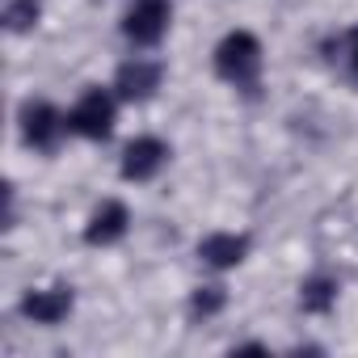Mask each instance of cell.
Wrapping results in <instances>:
<instances>
[{
	"instance_id": "cell-1",
	"label": "cell",
	"mask_w": 358,
	"mask_h": 358,
	"mask_svg": "<svg viewBox=\"0 0 358 358\" xmlns=\"http://www.w3.org/2000/svg\"><path fill=\"white\" fill-rule=\"evenodd\" d=\"M215 72L236 89H253L262 76V43L249 30H232L215 47Z\"/></svg>"
},
{
	"instance_id": "cell-2",
	"label": "cell",
	"mask_w": 358,
	"mask_h": 358,
	"mask_svg": "<svg viewBox=\"0 0 358 358\" xmlns=\"http://www.w3.org/2000/svg\"><path fill=\"white\" fill-rule=\"evenodd\" d=\"M68 131L85 135V139H110V131H114V97L106 89L80 93V101L68 114Z\"/></svg>"
},
{
	"instance_id": "cell-3",
	"label": "cell",
	"mask_w": 358,
	"mask_h": 358,
	"mask_svg": "<svg viewBox=\"0 0 358 358\" xmlns=\"http://www.w3.org/2000/svg\"><path fill=\"white\" fill-rule=\"evenodd\" d=\"M169 17H173L169 0H139V5L127 13V22H122V34H127L135 47H152V43L164 38Z\"/></svg>"
},
{
	"instance_id": "cell-4",
	"label": "cell",
	"mask_w": 358,
	"mask_h": 358,
	"mask_svg": "<svg viewBox=\"0 0 358 358\" xmlns=\"http://www.w3.org/2000/svg\"><path fill=\"white\" fill-rule=\"evenodd\" d=\"M64 127H68V118H64L51 101H26V106H22V135H26L30 148L51 152V148L59 143Z\"/></svg>"
},
{
	"instance_id": "cell-5",
	"label": "cell",
	"mask_w": 358,
	"mask_h": 358,
	"mask_svg": "<svg viewBox=\"0 0 358 358\" xmlns=\"http://www.w3.org/2000/svg\"><path fill=\"white\" fill-rule=\"evenodd\" d=\"M164 160H169V143L156 135H139L122 152V177L127 182H148V177H156L164 169Z\"/></svg>"
},
{
	"instance_id": "cell-6",
	"label": "cell",
	"mask_w": 358,
	"mask_h": 358,
	"mask_svg": "<svg viewBox=\"0 0 358 358\" xmlns=\"http://www.w3.org/2000/svg\"><path fill=\"white\" fill-rule=\"evenodd\" d=\"M68 312H72L68 287H38V291H26V299H22V316L34 324H59Z\"/></svg>"
},
{
	"instance_id": "cell-7",
	"label": "cell",
	"mask_w": 358,
	"mask_h": 358,
	"mask_svg": "<svg viewBox=\"0 0 358 358\" xmlns=\"http://www.w3.org/2000/svg\"><path fill=\"white\" fill-rule=\"evenodd\" d=\"M127 224H131V211H127L118 199H110V203H101V207L89 215V224H85V241L106 249V245H114V241L127 236Z\"/></svg>"
},
{
	"instance_id": "cell-8",
	"label": "cell",
	"mask_w": 358,
	"mask_h": 358,
	"mask_svg": "<svg viewBox=\"0 0 358 358\" xmlns=\"http://www.w3.org/2000/svg\"><path fill=\"white\" fill-rule=\"evenodd\" d=\"M114 89H118V97H127V101L152 97V93L160 89V64H152V59H131V64H122L118 76H114Z\"/></svg>"
},
{
	"instance_id": "cell-9",
	"label": "cell",
	"mask_w": 358,
	"mask_h": 358,
	"mask_svg": "<svg viewBox=\"0 0 358 358\" xmlns=\"http://www.w3.org/2000/svg\"><path fill=\"white\" fill-rule=\"evenodd\" d=\"M245 253H249V236H236V232H211V236L199 241V257L215 270H228V266L245 262Z\"/></svg>"
},
{
	"instance_id": "cell-10",
	"label": "cell",
	"mask_w": 358,
	"mask_h": 358,
	"mask_svg": "<svg viewBox=\"0 0 358 358\" xmlns=\"http://www.w3.org/2000/svg\"><path fill=\"white\" fill-rule=\"evenodd\" d=\"M299 303H303V312H329V308L337 303V278L312 274V278L303 282V291H299Z\"/></svg>"
},
{
	"instance_id": "cell-11",
	"label": "cell",
	"mask_w": 358,
	"mask_h": 358,
	"mask_svg": "<svg viewBox=\"0 0 358 358\" xmlns=\"http://www.w3.org/2000/svg\"><path fill=\"white\" fill-rule=\"evenodd\" d=\"M38 13H43V0H5V26L13 34H26L38 26Z\"/></svg>"
},
{
	"instance_id": "cell-12",
	"label": "cell",
	"mask_w": 358,
	"mask_h": 358,
	"mask_svg": "<svg viewBox=\"0 0 358 358\" xmlns=\"http://www.w3.org/2000/svg\"><path fill=\"white\" fill-rule=\"evenodd\" d=\"M224 303H228L224 287H199V291H194V299H190V312L207 320V316H215V312H220Z\"/></svg>"
},
{
	"instance_id": "cell-13",
	"label": "cell",
	"mask_w": 358,
	"mask_h": 358,
	"mask_svg": "<svg viewBox=\"0 0 358 358\" xmlns=\"http://www.w3.org/2000/svg\"><path fill=\"white\" fill-rule=\"evenodd\" d=\"M350 64H354V72H358V30L350 34Z\"/></svg>"
}]
</instances>
